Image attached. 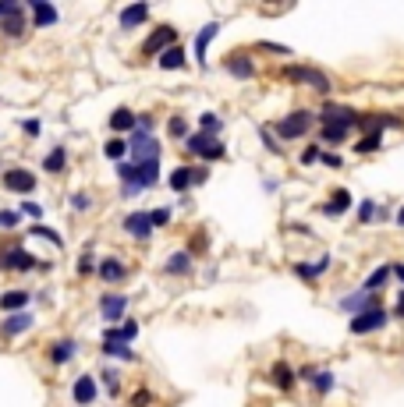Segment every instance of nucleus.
<instances>
[{"label": "nucleus", "instance_id": "nucleus-42", "mask_svg": "<svg viewBox=\"0 0 404 407\" xmlns=\"http://www.w3.org/2000/svg\"><path fill=\"white\" fill-rule=\"evenodd\" d=\"M295 276H298V280H305V284H313V280H316L319 273H316V266H313V262H295Z\"/></svg>", "mask_w": 404, "mask_h": 407}, {"label": "nucleus", "instance_id": "nucleus-33", "mask_svg": "<svg viewBox=\"0 0 404 407\" xmlns=\"http://www.w3.org/2000/svg\"><path fill=\"white\" fill-rule=\"evenodd\" d=\"M100 351L107 354V358H117V361H135V351L128 347V343H100Z\"/></svg>", "mask_w": 404, "mask_h": 407}, {"label": "nucleus", "instance_id": "nucleus-35", "mask_svg": "<svg viewBox=\"0 0 404 407\" xmlns=\"http://www.w3.org/2000/svg\"><path fill=\"white\" fill-rule=\"evenodd\" d=\"M167 184L174 188V192H188V188H192V167H177V170L167 177Z\"/></svg>", "mask_w": 404, "mask_h": 407}, {"label": "nucleus", "instance_id": "nucleus-36", "mask_svg": "<svg viewBox=\"0 0 404 407\" xmlns=\"http://www.w3.org/2000/svg\"><path fill=\"white\" fill-rule=\"evenodd\" d=\"M220 128H224V120L216 114H199V132L202 135H220Z\"/></svg>", "mask_w": 404, "mask_h": 407}, {"label": "nucleus", "instance_id": "nucleus-51", "mask_svg": "<svg viewBox=\"0 0 404 407\" xmlns=\"http://www.w3.org/2000/svg\"><path fill=\"white\" fill-rule=\"evenodd\" d=\"M89 206H92V199H89L85 192H78V195H71V209H75V212H85Z\"/></svg>", "mask_w": 404, "mask_h": 407}, {"label": "nucleus", "instance_id": "nucleus-24", "mask_svg": "<svg viewBox=\"0 0 404 407\" xmlns=\"http://www.w3.org/2000/svg\"><path fill=\"white\" fill-rule=\"evenodd\" d=\"M75 354H78V340H71V336L57 340L53 347H50V361H53V365H68Z\"/></svg>", "mask_w": 404, "mask_h": 407}, {"label": "nucleus", "instance_id": "nucleus-29", "mask_svg": "<svg viewBox=\"0 0 404 407\" xmlns=\"http://www.w3.org/2000/svg\"><path fill=\"white\" fill-rule=\"evenodd\" d=\"M348 135H351V128H344V124H323V128H319V138L326 145H344Z\"/></svg>", "mask_w": 404, "mask_h": 407}, {"label": "nucleus", "instance_id": "nucleus-52", "mask_svg": "<svg viewBox=\"0 0 404 407\" xmlns=\"http://www.w3.org/2000/svg\"><path fill=\"white\" fill-rule=\"evenodd\" d=\"M21 216H33V220H39V216H43V206H36V202H21Z\"/></svg>", "mask_w": 404, "mask_h": 407}, {"label": "nucleus", "instance_id": "nucleus-18", "mask_svg": "<svg viewBox=\"0 0 404 407\" xmlns=\"http://www.w3.org/2000/svg\"><path fill=\"white\" fill-rule=\"evenodd\" d=\"M124 234H132L135 241H146L152 234V224H149V212L139 209V212H128L124 216Z\"/></svg>", "mask_w": 404, "mask_h": 407}, {"label": "nucleus", "instance_id": "nucleus-25", "mask_svg": "<svg viewBox=\"0 0 404 407\" xmlns=\"http://www.w3.org/2000/svg\"><path fill=\"white\" fill-rule=\"evenodd\" d=\"M25 33H28L25 11H21V15H11V18H4V21H0V36H4V39H21Z\"/></svg>", "mask_w": 404, "mask_h": 407}, {"label": "nucleus", "instance_id": "nucleus-27", "mask_svg": "<svg viewBox=\"0 0 404 407\" xmlns=\"http://www.w3.org/2000/svg\"><path fill=\"white\" fill-rule=\"evenodd\" d=\"M64 167H68V149H64V145H53V149L43 156V170H46V174H64Z\"/></svg>", "mask_w": 404, "mask_h": 407}, {"label": "nucleus", "instance_id": "nucleus-59", "mask_svg": "<svg viewBox=\"0 0 404 407\" xmlns=\"http://www.w3.org/2000/svg\"><path fill=\"white\" fill-rule=\"evenodd\" d=\"M394 276H397L401 284H404V262H397V266H394Z\"/></svg>", "mask_w": 404, "mask_h": 407}, {"label": "nucleus", "instance_id": "nucleus-23", "mask_svg": "<svg viewBox=\"0 0 404 407\" xmlns=\"http://www.w3.org/2000/svg\"><path fill=\"white\" fill-rule=\"evenodd\" d=\"M351 192H348V188H337V192L330 195V202H323V212L326 216H344L348 209H351Z\"/></svg>", "mask_w": 404, "mask_h": 407}, {"label": "nucleus", "instance_id": "nucleus-16", "mask_svg": "<svg viewBox=\"0 0 404 407\" xmlns=\"http://www.w3.org/2000/svg\"><path fill=\"white\" fill-rule=\"evenodd\" d=\"M28 11H33V28H50L60 21V11L46 0H28Z\"/></svg>", "mask_w": 404, "mask_h": 407}, {"label": "nucleus", "instance_id": "nucleus-17", "mask_svg": "<svg viewBox=\"0 0 404 407\" xmlns=\"http://www.w3.org/2000/svg\"><path fill=\"white\" fill-rule=\"evenodd\" d=\"M36 316L33 311H15V316H4V323H0V336H21L25 329H33Z\"/></svg>", "mask_w": 404, "mask_h": 407}, {"label": "nucleus", "instance_id": "nucleus-3", "mask_svg": "<svg viewBox=\"0 0 404 407\" xmlns=\"http://www.w3.org/2000/svg\"><path fill=\"white\" fill-rule=\"evenodd\" d=\"M184 149L195 152L202 163H213V160H224V156H227V145L220 138H216V135H202V132H195V135L184 138Z\"/></svg>", "mask_w": 404, "mask_h": 407}, {"label": "nucleus", "instance_id": "nucleus-54", "mask_svg": "<svg viewBox=\"0 0 404 407\" xmlns=\"http://www.w3.org/2000/svg\"><path fill=\"white\" fill-rule=\"evenodd\" d=\"M18 224V212H4V209H0V227H4V230H11Z\"/></svg>", "mask_w": 404, "mask_h": 407}, {"label": "nucleus", "instance_id": "nucleus-12", "mask_svg": "<svg viewBox=\"0 0 404 407\" xmlns=\"http://www.w3.org/2000/svg\"><path fill=\"white\" fill-rule=\"evenodd\" d=\"M224 71H227V75H234V78H241V82H248V78L256 75V60L248 57L245 50H234V53H227V57H224Z\"/></svg>", "mask_w": 404, "mask_h": 407}, {"label": "nucleus", "instance_id": "nucleus-56", "mask_svg": "<svg viewBox=\"0 0 404 407\" xmlns=\"http://www.w3.org/2000/svg\"><path fill=\"white\" fill-rule=\"evenodd\" d=\"M394 316H397V319H404V291H401V294H397V301H394Z\"/></svg>", "mask_w": 404, "mask_h": 407}, {"label": "nucleus", "instance_id": "nucleus-6", "mask_svg": "<svg viewBox=\"0 0 404 407\" xmlns=\"http://www.w3.org/2000/svg\"><path fill=\"white\" fill-rule=\"evenodd\" d=\"M387 323H390V311H387L383 305H376V308H369V311H358V316H351V333H355V336H365V333L383 329Z\"/></svg>", "mask_w": 404, "mask_h": 407}, {"label": "nucleus", "instance_id": "nucleus-46", "mask_svg": "<svg viewBox=\"0 0 404 407\" xmlns=\"http://www.w3.org/2000/svg\"><path fill=\"white\" fill-rule=\"evenodd\" d=\"M376 212H380V209H376V202H372V199H365V202L358 206V224H369Z\"/></svg>", "mask_w": 404, "mask_h": 407}, {"label": "nucleus", "instance_id": "nucleus-5", "mask_svg": "<svg viewBox=\"0 0 404 407\" xmlns=\"http://www.w3.org/2000/svg\"><path fill=\"white\" fill-rule=\"evenodd\" d=\"M128 152H132V163H149V160H160V142L152 138L149 132L135 128L128 138Z\"/></svg>", "mask_w": 404, "mask_h": 407}, {"label": "nucleus", "instance_id": "nucleus-8", "mask_svg": "<svg viewBox=\"0 0 404 407\" xmlns=\"http://www.w3.org/2000/svg\"><path fill=\"white\" fill-rule=\"evenodd\" d=\"M316 120H319V124H344V128H358L362 114H358V110H351V107H337V103H326V107L316 114Z\"/></svg>", "mask_w": 404, "mask_h": 407}, {"label": "nucleus", "instance_id": "nucleus-32", "mask_svg": "<svg viewBox=\"0 0 404 407\" xmlns=\"http://www.w3.org/2000/svg\"><path fill=\"white\" fill-rule=\"evenodd\" d=\"M157 64H160L164 71H181V68H184V50H181V46H170L167 53L157 57Z\"/></svg>", "mask_w": 404, "mask_h": 407}, {"label": "nucleus", "instance_id": "nucleus-4", "mask_svg": "<svg viewBox=\"0 0 404 407\" xmlns=\"http://www.w3.org/2000/svg\"><path fill=\"white\" fill-rule=\"evenodd\" d=\"M284 78H288V82H295V85H305V89H316V92H323V96L333 89V82H330L323 71L305 68V64H291V68H284Z\"/></svg>", "mask_w": 404, "mask_h": 407}, {"label": "nucleus", "instance_id": "nucleus-45", "mask_svg": "<svg viewBox=\"0 0 404 407\" xmlns=\"http://www.w3.org/2000/svg\"><path fill=\"white\" fill-rule=\"evenodd\" d=\"M103 383H107L110 397H117V393H121V375H117L114 368H103Z\"/></svg>", "mask_w": 404, "mask_h": 407}, {"label": "nucleus", "instance_id": "nucleus-47", "mask_svg": "<svg viewBox=\"0 0 404 407\" xmlns=\"http://www.w3.org/2000/svg\"><path fill=\"white\" fill-rule=\"evenodd\" d=\"M121 336H124V343L132 347V340L139 336V323H135V319H124V323H121Z\"/></svg>", "mask_w": 404, "mask_h": 407}, {"label": "nucleus", "instance_id": "nucleus-55", "mask_svg": "<svg viewBox=\"0 0 404 407\" xmlns=\"http://www.w3.org/2000/svg\"><path fill=\"white\" fill-rule=\"evenodd\" d=\"M21 132H25V135H33V138H36V135H39L43 128H39V120H21Z\"/></svg>", "mask_w": 404, "mask_h": 407}, {"label": "nucleus", "instance_id": "nucleus-14", "mask_svg": "<svg viewBox=\"0 0 404 407\" xmlns=\"http://www.w3.org/2000/svg\"><path fill=\"white\" fill-rule=\"evenodd\" d=\"M380 305V298L376 294H365L362 287L355 291V294H348V298H340V311H348V316H358V311H369V308H376Z\"/></svg>", "mask_w": 404, "mask_h": 407}, {"label": "nucleus", "instance_id": "nucleus-44", "mask_svg": "<svg viewBox=\"0 0 404 407\" xmlns=\"http://www.w3.org/2000/svg\"><path fill=\"white\" fill-rule=\"evenodd\" d=\"M92 266H96V259H92V248H85V252L78 255V266H75V269H78V276H89Z\"/></svg>", "mask_w": 404, "mask_h": 407}, {"label": "nucleus", "instance_id": "nucleus-48", "mask_svg": "<svg viewBox=\"0 0 404 407\" xmlns=\"http://www.w3.org/2000/svg\"><path fill=\"white\" fill-rule=\"evenodd\" d=\"M25 8L18 4V0H0V21H4V18H11V15H21Z\"/></svg>", "mask_w": 404, "mask_h": 407}, {"label": "nucleus", "instance_id": "nucleus-50", "mask_svg": "<svg viewBox=\"0 0 404 407\" xmlns=\"http://www.w3.org/2000/svg\"><path fill=\"white\" fill-rule=\"evenodd\" d=\"M316 375H319V365H301L298 368V379H305V383H316Z\"/></svg>", "mask_w": 404, "mask_h": 407}, {"label": "nucleus", "instance_id": "nucleus-38", "mask_svg": "<svg viewBox=\"0 0 404 407\" xmlns=\"http://www.w3.org/2000/svg\"><path fill=\"white\" fill-rule=\"evenodd\" d=\"M28 234H36V237H43V241H50L53 248H64V237H60L57 230H50V227H43V224H36V227H28Z\"/></svg>", "mask_w": 404, "mask_h": 407}, {"label": "nucleus", "instance_id": "nucleus-10", "mask_svg": "<svg viewBox=\"0 0 404 407\" xmlns=\"http://www.w3.org/2000/svg\"><path fill=\"white\" fill-rule=\"evenodd\" d=\"M36 255L33 252H25L21 244L8 248V252H0V269H15V273H28V269H36Z\"/></svg>", "mask_w": 404, "mask_h": 407}, {"label": "nucleus", "instance_id": "nucleus-34", "mask_svg": "<svg viewBox=\"0 0 404 407\" xmlns=\"http://www.w3.org/2000/svg\"><path fill=\"white\" fill-rule=\"evenodd\" d=\"M383 149V135L380 132H369V135H362L358 142H355V152L358 156H365V152H380Z\"/></svg>", "mask_w": 404, "mask_h": 407}, {"label": "nucleus", "instance_id": "nucleus-20", "mask_svg": "<svg viewBox=\"0 0 404 407\" xmlns=\"http://www.w3.org/2000/svg\"><path fill=\"white\" fill-rule=\"evenodd\" d=\"M100 280H103V284H124V280H128V266L110 255V259L100 262Z\"/></svg>", "mask_w": 404, "mask_h": 407}, {"label": "nucleus", "instance_id": "nucleus-1", "mask_svg": "<svg viewBox=\"0 0 404 407\" xmlns=\"http://www.w3.org/2000/svg\"><path fill=\"white\" fill-rule=\"evenodd\" d=\"M117 177L124 181V195H139L146 188H157L160 184V160H149V163H132L124 160L117 163Z\"/></svg>", "mask_w": 404, "mask_h": 407}, {"label": "nucleus", "instance_id": "nucleus-9", "mask_svg": "<svg viewBox=\"0 0 404 407\" xmlns=\"http://www.w3.org/2000/svg\"><path fill=\"white\" fill-rule=\"evenodd\" d=\"M4 188L15 192V195H33L36 192V174L25 170V167H11V170H4Z\"/></svg>", "mask_w": 404, "mask_h": 407}, {"label": "nucleus", "instance_id": "nucleus-7", "mask_svg": "<svg viewBox=\"0 0 404 407\" xmlns=\"http://www.w3.org/2000/svg\"><path fill=\"white\" fill-rule=\"evenodd\" d=\"M170 46H177V28H174V25H160V28H152V36L142 43V57L167 53Z\"/></svg>", "mask_w": 404, "mask_h": 407}, {"label": "nucleus", "instance_id": "nucleus-37", "mask_svg": "<svg viewBox=\"0 0 404 407\" xmlns=\"http://www.w3.org/2000/svg\"><path fill=\"white\" fill-rule=\"evenodd\" d=\"M259 138H263V145H266V152H273V156H281V152H284V145H281V138H276V135H273V128H266V124H263V128H259Z\"/></svg>", "mask_w": 404, "mask_h": 407}, {"label": "nucleus", "instance_id": "nucleus-49", "mask_svg": "<svg viewBox=\"0 0 404 407\" xmlns=\"http://www.w3.org/2000/svg\"><path fill=\"white\" fill-rule=\"evenodd\" d=\"M319 156H323L319 145H305V149H301V163H305V167H308V163H319Z\"/></svg>", "mask_w": 404, "mask_h": 407}, {"label": "nucleus", "instance_id": "nucleus-60", "mask_svg": "<svg viewBox=\"0 0 404 407\" xmlns=\"http://www.w3.org/2000/svg\"><path fill=\"white\" fill-rule=\"evenodd\" d=\"M397 224H401V227H404V206H401V209H397Z\"/></svg>", "mask_w": 404, "mask_h": 407}, {"label": "nucleus", "instance_id": "nucleus-22", "mask_svg": "<svg viewBox=\"0 0 404 407\" xmlns=\"http://www.w3.org/2000/svg\"><path fill=\"white\" fill-rule=\"evenodd\" d=\"M390 276H394V266H376V269H372V273L362 280V291H365V294H380V291L387 287Z\"/></svg>", "mask_w": 404, "mask_h": 407}, {"label": "nucleus", "instance_id": "nucleus-58", "mask_svg": "<svg viewBox=\"0 0 404 407\" xmlns=\"http://www.w3.org/2000/svg\"><path fill=\"white\" fill-rule=\"evenodd\" d=\"M313 266H316V273H319V276H323V273H326V269H330V255H323V259H319V262H313Z\"/></svg>", "mask_w": 404, "mask_h": 407}, {"label": "nucleus", "instance_id": "nucleus-11", "mask_svg": "<svg viewBox=\"0 0 404 407\" xmlns=\"http://www.w3.org/2000/svg\"><path fill=\"white\" fill-rule=\"evenodd\" d=\"M124 311H128V294H103L100 298V316H103V323H124Z\"/></svg>", "mask_w": 404, "mask_h": 407}, {"label": "nucleus", "instance_id": "nucleus-43", "mask_svg": "<svg viewBox=\"0 0 404 407\" xmlns=\"http://www.w3.org/2000/svg\"><path fill=\"white\" fill-rule=\"evenodd\" d=\"M149 224H152V230H157V227H167V224H170V209H167V206L152 209V212H149Z\"/></svg>", "mask_w": 404, "mask_h": 407}, {"label": "nucleus", "instance_id": "nucleus-40", "mask_svg": "<svg viewBox=\"0 0 404 407\" xmlns=\"http://www.w3.org/2000/svg\"><path fill=\"white\" fill-rule=\"evenodd\" d=\"M152 400H157V393H152L149 386H139L132 393V407H152Z\"/></svg>", "mask_w": 404, "mask_h": 407}, {"label": "nucleus", "instance_id": "nucleus-26", "mask_svg": "<svg viewBox=\"0 0 404 407\" xmlns=\"http://www.w3.org/2000/svg\"><path fill=\"white\" fill-rule=\"evenodd\" d=\"M25 308H28V291H4L0 294V311L15 316V311H25Z\"/></svg>", "mask_w": 404, "mask_h": 407}, {"label": "nucleus", "instance_id": "nucleus-2", "mask_svg": "<svg viewBox=\"0 0 404 407\" xmlns=\"http://www.w3.org/2000/svg\"><path fill=\"white\" fill-rule=\"evenodd\" d=\"M313 120H316V114H313V110H295V114H288V117H281V120L273 124V135L281 138V142H295V138L308 135Z\"/></svg>", "mask_w": 404, "mask_h": 407}, {"label": "nucleus", "instance_id": "nucleus-19", "mask_svg": "<svg viewBox=\"0 0 404 407\" xmlns=\"http://www.w3.org/2000/svg\"><path fill=\"white\" fill-rule=\"evenodd\" d=\"M270 379H273V386L281 390V393H291V390H295V379H298V372H295L288 361H273V365H270Z\"/></svg>", "mask_w": 404, "mask_h": 407}, {"label": "nucleus", "instance_id": "nucleus-39", "mask_svg": "<svg viewBox=\"0 0 404 407\" xmlns=\"http://www.w3.org/2000/svg\"><path fill=\"white\" fill-rule=\"evenodd\" d=\"M313 390H316L319 397H326V393L333 390V372H330V368H319V375H316V383H313Z\"/></svg>", "mask_w": 404, "mask_h": 407}, {"label": "nucleus", "instance_id": "nucleus-13", "mask_svg": "<svg viewBox=\"0 0 404 407\" xmlns=\"http://www.w3.org/2000/svg\"><path fill=\"white\" fill-rule=\"evenodd\" d=\"M71 397H75V404H78V407L96 404V397H100V383H96V379H92V375L85 372V375H78V379H75V386H71Z\"/></svg>", "mask_w": 404, "mask_h": 407}, {"label": "nucleus", "instance_id": "nucleus-21", "mask_svg": "<svg viewBox=\"0 0 404 407\" xmlns=\"http://www.w3.org/2000/svg\"><path fill=\"white\" fill-rule=\"evenodd\" d=\"M216 36H220V25H216V21L202 25V28H199V36H195V60H199L202 68H206V50H209V43H213Z\"/></svg>", "mask_w": 404, "mask_h": 407}, {"label": "nucleus", "instance_id": "nucleus-57", "mask_svg": "<svg viewBox=\"0 0 404 407\" xmlns=\"http://www.w3.org/2000/svg\"><path fill=\"white\" fill-rule=\"evenodd\" d=\"M319 160H323L326 167H340V156H333V152H323V156H319Z\"/></svg>", "mask_w": 404, "mask_h": 407}, {"label": "nucleus", "instance_id": "nucleus-53", "mask_svg": "<svg viewBox=\"0 0 404 407\" xmlns=\"http://www.w3.org/2000/svg\"><path fill=\"white\" fill-rule=\"evenodd\" d=\"M206 181H209V170H206V163H202V167H192V188H195V184H206Z\"/></svg>", "mask_w": 404, "mask_h": 407}, {"label": "nucleus", "instance_id": "nucleus-30", "mask_svg": "<svg viewBox=\"0 0 404 407\" xmlns=\"http://www.w3.org/2000/svg\"><path fill=\"white\" fill-rule=\"evenodd\" d=\"M164 269H167L170 276H184V273H192V252H174V255L164 262Z\"/></svg>", "mask_w": 404, "mask_h": 407}, {"label": "nucleus", "instance_id": "nucleus-31", "mask_svg": "<svg viewBox=\"0 0 404 407\" xmlns=\"http://www.w3.org/2000/svg\"><path fill=\"white\" fill-rule=\"evenodd\" d=\"M103 156H107V160H114V163H124V156H128V138L114 135L110 142H103Z\"/></svg>", "mask_w": 404, "mask_h": 407}, {"label": "nucleus", "instance_id": "nucleus-28", "mask_svg": "<svg viewBox=\"0 0 404 407\" xmlns=\"http://www.w3.org/2000/svg\"><path fill=\"white\" fill-rule=\"evenodd\" d=\"M110 128H114V135L135 132V110H128V107H117V110L110 114Z\"/></svg>", "mask_w": 404, "mask_h": 407}, {"label": "nucleus", "instance_id": "nucleus-41", "mask_svg": "<svg viewBox=\"0 0 404 407\" xmlns=\"http://www.w3.org/2000/svg\"><path fill=\"white\" fill-rule=\"evenodd\" d=\"M167 132H170V138H188V124H184V117H170Z\"/></svg>", "mask_w": 404, "mask_h": 407}, {"label": "nucleus", "instance_id": "nucleus-15", "mask_svg": "<svg viewBox=\"0 0 404 407\" xmlns=\"http://www.w3.org/2000/svg\"><path fill=\"white\" fill-rule=\"evenodd\" d=\"M149 15H152V8H149V4H128V8H121L117 21H121L124 33H132V28H139V25H146V21H149Z\"/></svg>", "mask_w": 404, "mask_h": 407}]
</instances>
